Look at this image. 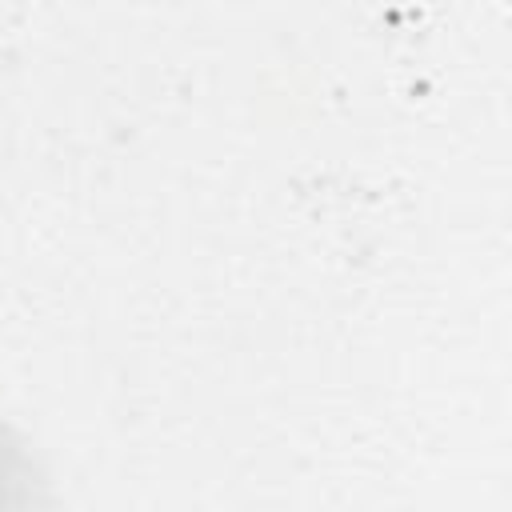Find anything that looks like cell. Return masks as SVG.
<instances>
[{
	"instance_id": "obj_1",
	"label": "cell",
	"mask_w": 512,
	"mask_h": 512,
	"mask_svg": "<svg viewBox=\"0 0 512 512\" xmlns=\"http://www.w3.org/2000/svg\"><path fill=\"white\" fill-rule=\"evenodd\" d=\"M0 512H32V464L20 440L0 424Z\"/></svg>"
}]
</instances>
